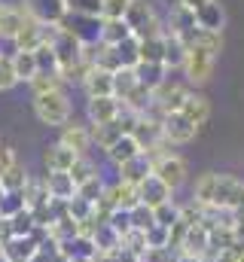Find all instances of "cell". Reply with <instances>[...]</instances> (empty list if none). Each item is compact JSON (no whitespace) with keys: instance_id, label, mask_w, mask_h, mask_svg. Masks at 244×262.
<instances>
[{"instance_id":"1","label":"cell","mask_w":244,"mask_h":262,"mask_svg":"<svg viewBox=\"0 0 244 262\" xmlns=\"http://www.w3.org/2000/svg\"><path fill=\"white\" fill-rule=\"evenodd\" d=\"M220 49H223V34H208V31H201V40L186 49L183 73H186V82H189L192 89H195V85H205V82L211 79Z\"/></svg>"},{"instance_id":"2","label":"cell","mask_w":244,"mask_h":262,"mask_svg":"<svg viewBox=\"0 0 244 262\" xmlns=\"http://www.w3.org/2000/svg\"><path fill=\"white\" fill-rule=\"evenodd\" d=\"M153 159V177H159L171 192H177L183 183L189 180V168H186V159L171 152L168 146H159L156 152H147Z\"/></svg>"},{"instance_id":"3","label":"cell","mask_w":244,"mask_h":262,"mask_svg":"<svg viewBox=\"0 0 244 262\" xmlns=\"http://www.w3.org/2000/svg\"><path fill=\"white\" fill-rule=\"evenodd\" d=\"M70 113H73V107H70V98L64 95V89L46 92V95H34V116L43 125L61 128V125L70 122Z\"/></svg>"},{"instance_id":"4","label":"cell","mask_w":244,"mask_h":262,"mask_svg":"<svg viewBox=\"0 0 244 262\" xmlns=\"http://www.w3.org/2000/svg\"><path fill=\"white\" fill-rule=\"evenodd\" d=\"M125 25H128V31H131L137 40H150V37H162V34H165V28L159 25L153 6H150L147 0H131V3H128Z\"/></svg>"},{"instance_id":"5","label":"cell","mask_w":244,"mask_h":262,"mask_svg":"<svg viewBox=\"0 0 244 262\" xmlns=\"http://www.w3.org/2000/svg\"><path fill=\"white\" fill-rule=\"evenodd\" d=\"M189 92H192L189 82H171V79H165V82L153 92V110H159L162 116H165V113H180V107L186 104Z\"/></svg>"},{"instance_id":"6","label":"cell","mask_w":244,"mask_h":262,"mask_svg":"<svg viewBox=\"0 0 244 262\" xmlns=\"http://www.w3.org/2000/svg\"><path fill=\"white\" fill-rule=\"evenodd\" d=\"M61 28L67 34H73L83 46H95L101 43V18L98 15H76V12H67L61 18Z\"/></svg>"},{"instance_id":"7","label":"cell","mask_w":244,"mask_h":262,"mask_svg":"<svg viewBox=\"0 0 244 262\" xmlns=\"http://www.w3.org/2000/svg\"><path fill=\"white\" fill-rule=\"evenodd\" d=\"M168 34H174L186 49L195 46V43L201 40V28L195 25V12L177 3V6L171 9V28H168Z\"/></svg>"},{"instance_id":"8","label":"cell","mask_w":244,"mask_h":262,"mask_svg":"<svg viewBox=\"0 0 244 262\" xmlns=\"http://www.w3.org/2000/svg\"><path fill=\"white\" fill-rule=\"evenodd\" d=\"M198 128L183 116V113H165L162 116V140L165 146H183L189 140H195Z\"/></svg>"},{"instance_id":"9","label":"cell","mask_w":244,"mask_h":262,"mask_svg":"<svg viewBox=\"0 0 244 262\" xmlns=\"http://www.w3.org/2000/svg\"><path fill=\"white\" fill-rule=\"evenodd\" d=\"M86 113H89V125L113 122V119H119V113H122V101L113 98V95H107V98H89Z\"/></svg>"},{"instance_id":"10","label":"cell","mask_w":244,"mask_h":262,"mask_svg":"<svg viewBox=\"0 0 244 262\" xmlns=\"http://www.w3.org/2000/svg\"><path fill=\"white\" fill-rule=\"evenodd\" d=\"M58 143H64L67 149H73L76 156H86L89 146H92V128L83 125V122H73V119H70L67 125H61Z\"/></svg>"},{"instance_id":"11","label":"cell","mask_w":244,"mask_h":262,"mask_svg":"<svg viewBox=\"0 0 244 262\" xmlns=\"http://www.w3.org/2000/svg\"><path fill=\"white\" fill-rule=\"evenodd\" d=\"M25 9L43 25H61V18L67 15L64 0H25Z\"/></svg>"},{"instance_id":"12","label":"cell","mask_w":244,"mask_h":262,"mask_svg":"<svg viewBox=\"0 0 244 262\" xmlns=\"http://www.w3.org/2000/svg\"><path fill=\"white\" fill-rule=\"evenodd\" d=\"M150 174H153V159L147 152H137L134 159H128L125 165H119V180L122 183H131V186H140Z\"/></svg>"},{"instance_id":"13","label":"cell","mask_w":244,"mask_h":262,"mask_svg":"<svg viewBox=\"0 0 244 262\" xmlns=\"http://www.w3.org/2000/svg\"><path fill=\"white\" fill-rule=\"evenodd\" d=\"M43 31H46V25L28 12L25 28H22V31L15 34V40H12V43H15V52H34V49L43 43Z\"/></svg>"},{"instance_id":"14","label":"cell","mask_w":244,"mask_h":262,"mask_svg":"<svg viewBox=\"0 0 244 262\" xmlns=\"http://www.w3.org/2000/svg\"><path fill=\"white\" fill-rule=\"evenodd\" d=\"M43 183H46V192H49L52 201H70L76 195V183L67 171H46Z\"/></svg>"},{"instance_id":"15","label":"cell","mask_w":244,"mask_h":262,"mask_svg":"<svg viewBox=\"0 0 244 262\" xmlns=\"http://www.w3.org/2000/svg\"><path fill=\"white\" fill-rule=\"evenodd\" d=\"M25 18H28L25 6L3 3V9H0V40H15V34L25 28Z\"/></svg>"},{"instance_id":"16","label":"cell","mask_w":244,"mask_h":262,"mask_svg":"<svg viewBox=\"0 0 244 262\" xmlns=\"http://www.w3.org/2000/svg\"><path fill=\"white\" fill-rule=\"evenodd\" d=\"M195 25H198L201 31H208V34H223V28H226V12H223V6H220L217 0H211V3H205L201 9H195Z\"/></svg>"},{"instance_id":"17","label":"cell","mask_w":244,"mask_h":262,"mask_svg":"<svg viewBox=\"0 0 244 262\" xmlns=\"http://www.w3.org/2000/svg\"><path fill=\"white\" fill-rule=\"evenodd\" d=\"M180 113L195 125V128H201L208 119H211V101H208V95H201V92H189V98H186V104L180 107Z\"/></svg>"},{"instance_id":"18","label":"cell","mask_w":244,"mask_h":262,"mask_svg":"<svg viewBox=\"0 0 244 262\" xmlns=\"http://www.w3.org/2000/svg\"><path fill=\"white\" fill-rule=\"evenodd\" d=\"M137 195H140V204H147V207L153 210V207H159V204L171 201V195H174V192H171V189H168L159 177H153V174H150V177L137 186Z\"/></svg>"},{"instance_id":"19","label":"cell","mask_w":244,"mask_h":262,"mask_svg":"<svg viewBox=\"0 0 244 262\" xmlns=\"http://www.w3.org/2000/svg\"><path fill=\"white\" fill-rule=\"evenodd\" d=\"M76 152L73 149H67L64 143H52V146H46V152H43V165H46V171H70L73 165H76Z\"/></svg>"},{"instance_id":"20","label":"cell","mask_w":244,"mask_h":262,"mask_svg":"<svg viewBox=\"0 0 244 262\" xmlns=\"http://www.w3.org/2000/svg\"><path fill=\"white\" fill-rule=\"evenodd\" d=\"M177 253L205 259V256H208V226H201V223L189 226V232H186V238H183V244H180Z\"/></svg>"},{"instance_id":"21","label":"cell","mask_w":244,"mask_h":262,"mask_svg":"<svg viewBox=\"0 0 244 262\" xmlns=\"http://www.w3.org/2000/svg\"><path fill=\"white\" fill-rule=\"evenodd\" d=\"M83 89H86L89 98H107V95H113V73L110 70H101V67H92V73L86 76Z\"/></svg>"},{"instance_id":"22","label":"cell","mask_w":244,"mask_h":262,"mask_svg":"<svg viewBox=\"0 0 244 262\" xmlns=\"http://www.w3.org/2000/svg\"><path fill=\"white\" fill-rule=\"evenodd\" d=\"M92 128V143H98V149H110L116 140H119L125 128H122V119H113V122H101V125H89Z\"/></svg>"},{"instance_id":"23","label":"cell","mask_w":244,"mask_h":262,"mask_svg":"<svg viewBox=\"0 0 244 262\" xmlns=\"http://www.w3.org/2000/svg\"><path fill=\"white\" fill-rule=\"evenodd\" d=\"M104 152H107V159H110V162H113V165L119 168V165H125L128 159H134L137 152H144V149H140V143H137V140H134L131 134H122L119 140H116V143H113L110 149H104Z\"/></svg>"},{"instance_id":"24","label":"cell","mask_w":244,"mask_h":262,"mask_svg":"<svg viewBox=\"0 0 244 262\" xmlns=\"http://www.w3.org/2000/svg\"><path fill=\"white\" fill-rule=\"evenodd\" d=\"M165 31H168V28H165ZM183 61H186V46H183L174 34H165V58H162L165 70H168V73H171V70H183Z\"/></svg>"},{"instance_id":"25","label":"cell","mask_w":244,"mask_h":262,"mask_svg":"<svg viewBox=\"0 0 244 262\" xmlns=\"http://www.w3.org/2000/svg\"><path fill=\"white\" fill-rule=\"evenodd\" d=\"M9 58H12V70H15V79L18 82H31L40 73V64H37V55L34 52H15Z\"/></svg>"},{"instance_id":"26","label":"cell","mask_w":244,"mask_h":262,"mask_svg":"<svg viewBox=\"0 0 244 262\" xmlns=\"http://www.w3.org/2000/svg\"><path fill=\"white\" fill-rule=\"evenodd\" d=\"M134 73H137V85H144V89H150V92H156V89L168 79L165 64H137Z\"/></svg>"},{"instance_id":"27","label":"cell","mask_w":244,"mask_h":262,"mask_svg":"<svg viewBox=\"0 0 244 262\" xmlns=\"http://www.w3.org/2000/svg\"><path fill=\"white\" fill-rule=\"evenodd\" d=\"M92 241H95V247H98V256H110V253H116L122 247V238L107 226V223L98 226V232L92 235Z\"/></svg>"},{"instance_id":"28","label":"cell","mask_w":244,"mask_h":262,"mask_svg":"<svg viewBox=\"0 0 244 262\" xmlns=\"http://www.w3.org/2000/svg\"><path fill=\"white\" fill-rule=\"evenodd\" d=\"M128 37H134V34L128 31L125 18H113V21H104V18H101V43L119 46L122 40H128Z\"/></svg>"},{"instance_id":"29","label":"cell","mask_w":244,"mask_h":262,"mask_svg":"<svg viewBox=\"0 0 244 262\" xmlns=\"http://www.w3.org/2000/svg\"><path fill=\"white\" fill-rule=\"evenodd\" d=\"M165 34L140 40V64H162V58H165Z\"/></svg>"},{"instance_id":"30","label":"cell","mask_w":244,"mask_h":262,"mask_svg":"<svg viewBox=\"0 0 244 262\" xmlns=\"http://www.w3.org/2000/svg\"><path fill=\"white\" fill-rule=\"evenodd\" d=\"M137 89V73H134V67H119L116 73H113V95L125 101L131 92Z\"/></svg>"},{"instance_id":"31","label":"cell","mask_w":244,"mask_h":262,"mask_svg":"<svg viewBox=\"0 0 244 262\" xmlns=\"http://www.w3.org/2000/svg\"><path fill=\"white\" fill-rule=\"evenodd\" d=\"M113 49H116V55H119L122 67H137L140 64V40H137V37L122 40L119 46H113Z\"/></svg>"},{"instance_id":"32","label":"cell","mask_w":244,"mask_h":262,"mask_svg":"<svg viewBox=\"0 0 244 262\" xmlns=\"http://www.w3.org/2000/svg\"><path fill=\"white\" fill-rule=\"evenodd\" d=\"M104 189H107V183L101 180V174H95V177H89L86 183L76 186V195L83 198V201H89V204H98L104 198Z\"/></svg>"},{"instance_id":"33","label":"cell","mask_w":244,"mask_h":262,"mask_svg":"<svg viewBox=\"0 0 244 262\" xmlns=\"http://www.w3.org/2000/svg\"><path fill=\"white\" fill-rule=\"evenodd\" d=\"M177 220H180V204H177L174 198H171V201H165V204H159V207H153V223H156V226L171 229Z\"/></svg>"},{"instance_id":"34","label":"cell","mask_w":244,"mask_h":262,"mask_svg":"<svg viewBox=\"0 0 244 262\" xmlns=\"http://www.w3.org/2000/svg\"><path fill=\"white\" fill-rule=\"evenodd\" d=\"M28 85H31L34 95H46V92H58L61 85H64V79H61L58 73H46V70H40Z\"/></svg>"},{"instance_id":"35","label":"cell","mask_w":244,"mask_h":262,"mask_svg":"<svg viewBox=\"0 0 244 262\" xmlns=\"http://www.w3.org/2000/svg\"><path fill=\"white\" fill-rule=\"evenodd\" d=\"M144 238H147V250H171V235H168L165 226H156L153 223L144 232Z\"/></svg>"},{"instance_id":"36","label":"cell","mask_w":244,"mask_h":262,"mask_svg":"<svg viewBox=\"0 0 244 262\" xmlns=\"http://www.w3.org/2000/svg\"><path fill=\"white\" fill-rule=\"evenodd\" d=\"M22 210H28V207H25V198H22V192H6L3 204H0V220H12V216H18Z\"/></svg>"},{"instance_id":"37","label":"cell","mask_w":244,"mask_h":262,"mask_svg":"<svg viewBox=\"0 0 244 262\" xmlns=\"http://www.w3.org/2000/svg\"><path fill=\"white\" fill-rule=\"evenodd\" d=\"M67 174H70V177H73V183L79 186V183H86L89 177H95V174H98V168L92 165V159H89V156H79V159H76V165H73Z\"/></svg>"},{"instance_id":"38","label":"cell","mask_w":244,"mask_h":262,"mask_svg":"<svg viewBox=\"0 0 244 262\" xmlns=\"http://www.w3.org/2000/svg\"><path fill=\"white\" fill-rule=\"evenodd\" d=\"M34 55H37V64H40V70H46V73H58V61H55V49H52L49 43H40V46L34 49Z\"/></svg>"},{"instance_id":"39","label":"cell","mask_w":244,"mask_h":262,"mask_svg":"<svg viewBox=\"0 0 244 262\" xmlns=\"http://www.w3.org/2000/svg\"><path fill=\"white\" fill-rule=\"evenodd\" d=\"M128 3H131V0H101V18H104V21L125 18V12H128Z\"/></svg>"},{"instance_id":"40","label":"cell","mask_w":244,"mask_h":262,"mask_svg":"<svg viewBox=\"0 0 244 262\" xmlns=\"http://www.w3.org/2000/svg\"><path fill=\"white\" fill-rule=\"evenodd\" d=\"M67 12H76V15H98L101 18V0H64Z\"/></svg>"},{"instance_id":"41","label":"cell","mask_w":244,"mask_h":262,"mask_svg":"<svg viewBox=\"0 0 244 262\" xmlns=\"http://www.w3.org/2000/svg\"><path fill=\"white\" fill-rule=\"evenodd\" d=\"M104 223H107V226H110L119 238L131 232V213H128V210H110V216H107Z\"/></svg>"},{"instance_id":"42","label":"cell","mask_w":244,"mask_h":262,"mask_svg":"<svg viewBox=\"0 0 244 262\" xmlns=\"http://www.w3.org/2000/svg\"><path fill=\"white\" fill-rule=\"evenodd\" d=\"M131 213V229L134 232H147L150 226H153V210L147 207V204H137L134 210H128Z\"/></svg>"},{"instance_id":"43","label":"cell","mask_w":244,"mask_h":262,"mask_svg":"<svg viewBox=\"0 0 244 262\" xmlns=\"http://www.w3.org/2000/svg\"><path fill=\"white\" fill-rule=\"evenodd\" d=\"M12 85H18V79H15V70H12V58L0 52V92H9Z\"/></svg>"},{"instance_id":"44","label":"cell","mask_w":244,"mask_h":262,"mask_svg":"<svg viewBox=\"0 0 244 262\" xmlns=\"http://www.w3.org/2000/svg\"><path fill=\"white\" fill-rule=\"evenodd\" d=\"M15 162H18V152H15L12 146L0 143V177H3V174H6V171H9V168L15 165Z\"/></svg>"},{"instance_id":"45","label":"cell","mask_w":244,"mask_h":262,"mask_svg":"<svg viewBox=\"0 0 244 262\" xmlns=\"http://www.w3.org/2000/svg\"><path fill=\"white\" fill-rule=\"evenodd\" d=\"M171 259H174L171 250H144L137 262H171Z\"/></svg>"},{"instance_id":"46","label":"cell","mask_w":244,"mask_h":262,"mask_svg":"<svg viewBox=\"0 0 244 262\" xmlns=\"http://www.w3.org/2000/svg\"><path fill=\"white\" fill-rule=\"evenodd\" d=\"M232 213L244 216V183H241V189H238V195H235V201H232Z\"/></svg>"},{"instance_id":"47","label":"cell","mask_w":244,"mask_h":262,"mask_svg":"<svg viewBox=\"0 0 244 262\" xmlns=\"http://www.w3.org/2000/svg\"><path fill=\"white\" fill-rule=\"evenodd\" d=\"M232 238H235L238 244H244V216L235 220V226H232Z\"/></svg>"},{"instance_id":"48","label":"cell","mask_w":244,"mask_h":262,"mask_svg":"<svg viewBox=\"0 0 244 262\" xmlns=\"http://www.w3.org/2000/svg\"><path fill=\"white\" fill-rule=\"evenodd\" d=\"M177 3H180V6H186V9H192V12H195V9H201L205 3H211V0H177Z\"/></svg>"},{"instance_id":"49","label":"cell","mask_w":244,"mask_h":262,"mask_svg":"<svg viewBox=\"0 0 244 262\" xmlns=\"http://www.w3.org/2000/svg\"><path fill=\"white\" fill-rule=\"evenodd\" d=\"M171 262H205V259H198V256H186V253H174V259Z\"/></svg>"},{"instance_id":"50","label":"cell","mask_w":244,"mask_h":262,"mask_svg":"<svg viewBox=\"0 0 244 262\" xmlns=\"http://www.w3.org/2000/svg\"><path fill=\"white\" fill-rule=\"evenodd\" d=\"M3 198H6V189H3V186H0V204H3Z\"/></svg>"},{"instance_id":"51","label":"cell","mask_w":244,"mask_h":262,"mask_svg":"<svg viewBox=\"0 0 244 262\" xmlns=\"http://www.w3.org/2000/svg\"><path fill=\"white\" fill-rule=\"evenodd\" d=\"M0 9H3V3H0Z\"/></svg>"}]
</instances>
